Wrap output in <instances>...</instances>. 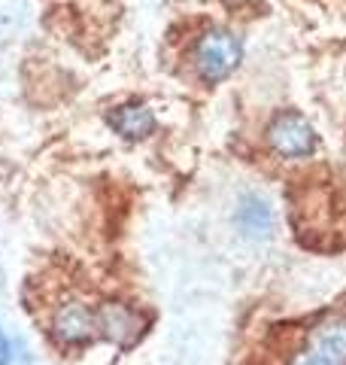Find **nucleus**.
I'll return each mask as SVG.
<instances>
[{
    "label": "nucleus",
    "instance_id": "7ed1b4c3",
    "mask_svg": "<svg viewBox=\"0 0 346 365\" xmlns=\"http://www.w3.org/2000/svg\"><path fill=\"white\" fill-rule=\"evenodd\" d=\"M52 335L61 347H85L91 344L98 329V307H91L85 299H64L52 314Z\"/></svg>",
    "mask_w": 346,
    "mask_h": 365
},
{
    "label": "nucleus",
    "instance_id": "6e6552de",
    "mask_svg": "<svg viewBox=\"0 0 346 365\" xmlns=\"http://www.w3.org/2000/svg\"><path fill=\"white\" fill-rule=\"evenodd\" d=\"M9 362H13V344H9L4 326H0V365H9Z\"/></svg>",
    "mask_w": 346,
    "mask_h": 365
},
{
    "label": "nucleus",
    "instance_id": "20e7f679",
    "mask_svg": "<svg viewBox=\"0 0 346 365\" xmlns=\"http://www.w3.org/2000/svg\"><path fill=\"white\" fill-rule=\"evenodd\" d=\"M268 143H271V150L283 158H304L316 150V134H313V125H310L301 113L285 110L271 122Z\"/></svg>",
    "mask_w": 346,
    "mask_h": 365
},
{
    "label": "nucleus",
    "instance_id": "f03ea898",
    "mask_svg": "<svg viewBox=\"0 0 346 365\" xmlns=\"http://www.w3.org/2000/svg\"><path fill=\"white\" fill-rule=\"evenodd\" d=\"M240 58H243V46H240V40L225 28H206L192 46L194 71H198V76L210 86L222 83V79H228L234 73Z\"/></svg>",
    "mask_w": 346,
    "mask_h": 365
},
{
    "label": "nucleus",
    "instance_id": "0eeeda50",
    "mask_svg": "<svg viewBox=\"0 0 346 365\" xmlns=\"http://www.w3.org/2000/svg\"><path fill=\"white\" fill-rule=\"evenodd\" d=\"M237 222L243 225L246 232H252V235L268 232V228H271V210H268V204H261L258 198H246L243 207H240V213H237Z\"/></svg>",
    "mask_w": 346,
    "mask_h": 365
},
{
    "label": "nucleus",
    "instance_id": "f257e3e1",
    "mask_svg": "<svg viewBox=\"0 0 346 365\" xmlns=\"http://www.w3.org/2000/svg\"><path fill=\"white\" fill-rule=\"evenodd\" d=\"M276 365H346V314L313 319Z\"/></svg>",
    "mask_w": 346,
    "mask_h": 365
},
{
    "label": "nucleus",
    "instance_id": "423d86ee",
    "mask_svg": "<svg viewBox=\"0 0 346 365\" xmlns=\"http://www.w3.org/2000/svg\"><path fill=\"white\" fill-rule=\"evenodd\" d=\"M107 125L125 137V140H143L155 131V113L149 110L143 101H128V104H119L107 113Z\"/></svg>",
    "mask_w": 346,
    "mask_h": 365
},
{
    "label": "nucleus",
    "instance_id": "39448f33",
    "mask_svg": "<svg viewBox=\"0 0 346 365\" xmlns=\"http://www.w3.org/2000/svg\"><path fill=\"white\" fill-rule=\"evenodd\" d=\"M143 326H146V319L137 314L131 304H125V302H103L98 307V329H100V335L115 341L119 347L134 344V341L143 335Z\"/></svg>",
    "mask_w": 346,
    "mask_h": 365
}]
</instances>
